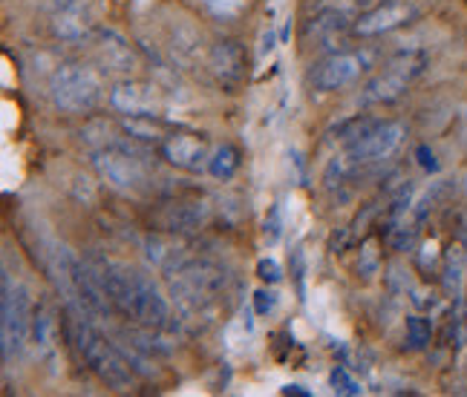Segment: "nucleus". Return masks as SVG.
I'll return each mask as SVG.
<instances>
[{
	"label": "nucleus",
	"instance_id": "obj_1",
	"mask_svg": "<svg viewBox=\"0 0 467 397\" xmlns=\"http://www.w3.org/2000/svg\"><path fill=\"white\" fill-rule=\"evenodd\" d=\"M171 274V297L185 320H208L228 285L225 268L211 260H182Z\"/></svg>",
	"mask_w": 467,
	"mask_h": 397
},
{
	"label": "nucleus",
	"instance_id": "obj_25",
	"mask_svg": "<svg viewBox=\"0 0 467 397\" xmlns=\"http://www.w3.org/2000/svg\"><path fill=\"white\" fill-rule=\"evenodd\" d=\"M263 239H265V245L268 248H275L280 239H283V210H280V205L275 202L272 208H268V213H265V222H263Z\"/></svg>",
	"mask_w": 467,
	"mask_h": 397
},
{
	"label": "nucleus",
	"instance_id": "obj_22",
	"mask_svg": "<svg viewBox=\"0 0 467 397\" xmlns=\"http://www.w3.org/2000/svg\"><path fill=\"white\" fill-rule=\"evenodd\" d=\"M430 337H433V322L427 317H407V342L410 349H427Z\"/></svg>",
	"mask_w": 467,
	"mask_h": 397
},
{
	"label": "nucleus",
	"instance_id": "obj_8",
	"mask_svg": "<svg viewBox=\"0 0 467 397\" xmlns=\"http://www.w3.org/2000/svg\"><path fill=\"white\" fill-rule=\"evenodd\" d=\"M404 138H407V127L401 121H379L364 138L340 148V156H344V161L355 173L361 165H372V161L389 158L404 144Z\"/></svg>",
	"mask_w": 467,
	"mask_h": 397
},
{
	"label": "nucleus",
	"instance_id": "obj_5",
	"mask_svg": "<svg viewBox=\"0 0 467 397\" xmlns=\"http://www.w3.org/2000/svg\"><path fill=\"white\" fill-rule=\"evenodd\" d=\"M0 340H4V363L24 349V342L29 340L32 320H35V305L29 297V288L15 282L9 270L4 268V300H0Z\"/></svg>",
	"mask_w": 467,
	"mask_h": 397
},
{
	"label": "nucleus",
	"instance_id": "obj_3",
	"mask_svg": "<svg viewBox=\"0 0 467 397\" xmlns=\"http://www.w3.org/2000/svg\"><path fill=\"white\" fill-rule=\"evenodd\" d=\"M49 96H52V104L67 116L93 113L104 98L101 72L96 66L78 64V61L61 64L49 78Z\"/></svg>",
	"mask_w": 467,
	"mask_h": 397
},
{
	"label": "nucleus",
	"instance_id": "obj_33",
	"mask_svg": "<svg viewBox=\"0 0 467 397\" xmlns=\"http://www.w3.org/2000/svg\"><path fill=\"white\" fill-rule=\"evenodd\" d=\"M283 394H300V397H312V392H306L303 386H283Z\"/></svg>",
	"mask_w": 467,
	"mask_h": 397
},
{
	"label": "nucleus",
	"instance_id": "obj_24",
	"mask_svg": "<svg viewBox=\"0 0 467 397\" xmlns=\"http://www.w3.org/2000/svg\"><path fill=\"white\" fill-rule=\"evenodd\" d=\"M381 270V254L379 248H375V242H364L361 245V257H358V274H361L364 280H375V274Z\"/></svg>",
	"mask_w": 467,
	"mask_h": 397
},
{
	"label": "nucleus",
	"instance_id": "obj_17",
	"mask_svg": "<svg viewBox=\"0 0 467 397\" xmlns=\"http://www.w3.org/2000/svg\"><path fill=\"white\" fill-rule=\"evenodd\" d=\"M441 282H444V294L462 300L464 294V282H467V254L462 245H451L444 254V268H441Z\"/></svg>",
	"mask_w": 467,
	"mask_h": 397
},
{
	"label": "nucleus",
	"instance_id": "obj_31",
	"mask_svg": "<svg viewBox=\"0 0 467 397\" xmlns=\"http://www.w3.org/2000/svg\"><path fill=\"white\" fill-rule=\"evenodd\" d=\"M275 46H277V35H275V29H265V32H263V46H260V56L265 58L268 52H272Z\"/></svg>",
	"mask_w": 467,
	"mask_h": 397
},
{
	"label": "nucleus",
	"instance_id": "obj_11",
	"mask_svg": "<svg viewBox=\"0 0 467 397\" xmlns=\"http://www.w3.org/2000/svg\"><path fill=\"white\" fill-rule=\"evenodd\" d=\"M416 15H419V9L407 4V0H384V4L358 15L352 24V32L358 38H379V35L407 26Z\"/></svg>",
	"mask_w": 467,
	"mask_h": 397
},
{
	"label": "nucleus",
	"instance_id": "obj_12",
	"mask_svg": "<svg viewBox=\"0 0 467 397\" xmlns=\"http://www.w3.org/2000/svg\"><path fill=\"white\" fill-rule=\"evenodd\" d=\"M159 150H161V158H165L168 165H173L176 170H185V173H205L208 170L211 148H208L205 136L173 133L168 138H161Z\"/></svg>",
	"mask_w": 467,
	"mask_h": 397
},
{
	"label": "nucleus",
	"instance_id": "obj_14",
	"mask_svg": "<svg viewBox=\"0 0 467 397\" xmlns=\"http://www.w3.org/2000/svg\"><path fill=\"white\" fill-rule=\"evenodd\" d=\"M96 46H99L101 66L107 72H116V76H130V72L139 66V58H136L130 41L116 29H99L96 32Z\"/></svg>",
	"mask_w": 467,
	"mask_h": 397
},
{
	"label": "nucleus",
	"instance_id": "obj_10",
	"mask_svg": "<svg viewBox=\"0 0 467 397\" xmlns=\"http://www.w3.org/2000/svg\"><path fill=\"white\" fill-rule=\"evenodd\" d=\"M110 107L116 113L130 116V118H153L161 110L159 87L150 81L124 78L110 89Z\"/></svg>",
	"mask_w": 467,
	"mask_h": 397
},
{
	"label": "nucleus",
	"instance_id": "obj_7",
	"mask_svg": "<svg viewBox=\"0 0 467 397\" xmlns=\"http://www.w3.org/2000/svg\"><path fill=\"white\" fill-rule=\"evenodd\" d=\"M121 317H128L145 329H156V331L168 329L171 302L165 291L159 288V282L150 274H145V270L130 268V294H128V302H124Z\"/></svg>",
	"mask_w": 467,
	"mask_h": 397
},
{
	"label": "nucleus",
	"instance_id": "obj_13",
	"mask_svg": "<svg viewBox=\"0 0 467 397\" xmlns=\"http://www.w3.org/2000/svg\"><path fill=\"white\" fill-rule=\"evenodd\" d=\"M245 66H248V58H245V49H243L240 41L223 38V41H217L208 49V69H211V76L217 78V84H223L225 89H234V87L243 84Z\"/></svg>",
	"mask_w": 467,
	"mask_h": 397
},
{
	"label": "nucleus",
	"instance_id": "obj_4",
	"mask_svg": "<svg viewBox=\"0 0 467 397\" xmlns=\"http://www.w3.org/2000/svg\"><path fill=\"white\" fill-rule=\"evenodd\" d=\"M424 69H427V52L421 49L395 52L379 76L369 78L367 87L361 89V107H379V104L399 101Z\"/></svg>",
	"mask_w": 467,
	"mask_h": 397
},
{
	"label": "nucleus",
	"instance_id": "obj_29",
	"mask_svg": "<svg viewBox=\"0 0 467 397\" xmlns=\"http://www.w3.org/2000/svg\"><path fill=\"white\" fill-rule=\"evenodd\" d=\"M292 268H295V280H297V294L300 300H306L303 294H306V285H303V274H306V262H303V250L300 248H292Z\"/></svg>",
	"mask_w": 467,
	"mask_h": 397
},
{
	"label": "nucleus",
	"instance_id": "obj_15",
	"mask_svg": "<svg viewBox=\"0 0 467 397\" xmlns=\"http://www.w3.org/2000/svg\"><path fill=\"white\" fill-rule=\"evenodd\" d=\"M352 24H355V17L349 15V9L327 6L306 21V26H303V41L309 44L315 38L317 46H329V41L340 38V35H344Z\"/></svg>",
	"mask_w": 467,
	"mask_h": 397
},
{
	"label": "nucleus",
	"instance_id": "obj_30",
	"mask_svg": "<svg viewBox=\"0 0 467 397\" xmlns=\"http://www.w3.org/2000/svg\"><path fill=\"white\" fill-rule=\"evenodd\" d=\"M416 158H419V165H421L427 173H439V161H436L433 150H430L427 144H421V148H416Z\"/></svg>",
	"mask_w": 467,
	"mask_h": 397
},
{
	"label": "nucleus",
	"instance_id": "obj_19",
	"mask_svg": "<svg viewBox=\"0 0 467 397\" xmlns=\"http://www.w3.org/2000/svg\"><path fill=\"white\" fill-rule=\"evenodd\" d=\"M240 165H243V153L237 144H220V148L211 153L208 173L217 178V182H231V178L237 176Z\"/></svg>",
	"mask_w": 467,
	"mask_h": 397
},
{
	"label": "nucleus",
	"instance_id": "obj_21",
	"mask_svg": "<svg viewBox=\"0 0 467 397\" xmlns=\"http://www.w3.org/2000/svg\"><path fill=\"white\" fill-rule=\"evenodd\" d=\"M121 130L128 133V138H139V141H159V136H161L159 127L153 124V118H130V116H124Z\"/></svg>",
	"mask_w": 467,
	"mask_h": 397
},
{
	"label": "nucleus",
	"instance_id": "obj_16",
	"mask_svg": "<svg viewBox=\"0 0 467 397\" xmlns=\"http://www.w3.org/2000/svg\"><path fill=\"white\" fill-rule=\"evenodd\" d=\"M49 29L61 44H84L99 32L87 21V15H81L78 9H56Z\"/></svg>",
	"mask_w": 467,
	"mask_h": 397
},
{
	"label": "nucleus",
	"instance_id": "obj_23",
	"mask_svg": "<svg viewBox=\"0 0 467 397\" xmlns=\"http://www.w3.org/2000/svg\"><path fill=\"white\" fill-rule=\"evenodd\" d=\"M329 383H332V392H335V394H340V397H358V394L364 392V389H361V383H358L355 377H352L344 366H335V369H332Z\"/></svg>",
	"mask_w": 467,
	"mask_h": 397
},
{
	"label": "nucleus",
	"instance_id": "obj_9",
	"mask_svg": "<svg viewBox=\"0 0 467 397\" xmlns=\"http://www.w3.org/2000/svg\"><path fill=\"white\" fill-rule=\"evenodd\" d=\"M372 66L369 52H332L323 61H317L309 72V84L317 93H337V89L358 81L361 72Z\"/></svg>",
	"mask_w": 467,
	"mask_h": 397
},
{
	"label": "nucleus",
	"instance_id": "obj_27",
	"mask_svg": "<svg viewBox=\"0 0 467 397\" xmlns=\"http://www.w3.org/2000/svg\"><path fill=\"white\" fill-rule=\"evenodd\" d=\"M277 291H272V288H260V291H254V311L260 317H272L277 311Z\"/></svg>",
	"mask_w": 467,
	"mask_h": 397
},
{
	"label": "nucleus",
	"instance_id": "obj_18",
	"mask_svg": "<svg viewBox=\"0 0 467 397\" xmlns=\"http://www.w3.org/2000/svg\"><path fill=\"white\" fill-rule=\"evenodd\" d=\"M208 216V205L205 202H179L171 205L165 213V228L168 230H191V228H200Z\"/></svg>",
	"mask_w": 467,
	"mask_h": 397
},
{
	"label": "nucleus",
	"instance_id": "obj_6",
	"mask_svg": "<svg viewBox=\"0 0 467 397\" xmlns=\"http://www.w3.org/2000/svg\"><path fill=\"white\" fill-rule=\"evenodd\" d=\"M93 168L99 178L119 193H139L148 185V165L139 153L128 150L124 144H110L93 153Z\"/></svg>",
	"mask_w": 467,
	"mask_h": 397
},
{
	"label": "nucleus",
	"instance_id": "obj_20",
	"mask_svg": "<svg viewBox=\"0 0 467 397\" xmlns=\"http://www.w3.org/2000/svg\"><path fill=\"white\" fill-rule=\"evenodd\" d=\"M200 4L211 17H217V21H237L240 15L248 12L251 0H200Z\"/></svg>",
	"mask_w": 467,
	"mask_h": 397
},
{
	"label": "nucleus",
	"instance_id": "obj_2",
	"mask_svg": "<svg viewBox=\"0 0 467 397\" xmlns=\"http://www.w3.org/2000/svg\"><path fill=\"white\" fill-rule=\"evenodd\" d=\"M69 311V337H73V346L87 363V369L93 372L99 381L113 389V392H130L133 386V372L128 369V360L121 357L119 346H113L110 340H104L101 331L93 326V317L78 309H67Z\"/></svg>",
	"mask_w": 467,
	"mask_h": 397
},
{
	"label": "nucleus",
	"instance_id": "obj_32",
	"mask_svg": "<svg viewBox=\"0 0 467 397\" xmlns=\"http://www.w3.org/2000/svg\"><path fill=\"white\" fill-rule=\"evenodd\" d=\"M49 4L56 6V9H78L84 0H49Z\"/></svg>",
	"mask_w": 467,
	"mask_h": 397
},
{
	"label": "nucleus",
	"instance_id": "obj_26",
	"mask_svg": "<svg viewBox=\"0 0 467 397\" xmlns=\"http://www.w3.org/2000/svg\"><path fill=\"white\" fill-rule=\"evenodd\" d=\"M32 331H35V340H38L44 349H49V346H52V331H56V320L49 317V311H47V309H38V311H35Z\"/></svg>",
	"mask_w": 467,
	"mask_h": 397
},
{
	"label": "nucleus",
	"instance_id": "obj_28",
	"mask_svg": "<svg viewBox=\"0 0 467 397\" xmlns=\"http://www.w3.org/2000/svg\"><path fill=\"white\" fill-rule=\"evenodd\" d=\"M257 277L265 285H277V282H283V268H280V262L275 257H265V260L257 262Z\"/></svg>",
	"mask_w": 467,
	"mask_h": 397
}]
</instances>
